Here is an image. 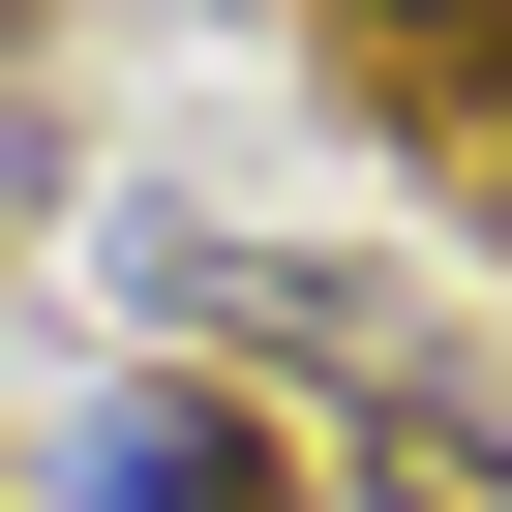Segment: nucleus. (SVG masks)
Here are the masks:
<instances>
[{
	"label": "nucleus",
	"instance_id": "obj_1",
	"mask_svg": "<svg viewBox=\"0 0 512 512\" xmlns=\"http://www.w3.org/2000/svg\"><path fill=\"white\" fill-rule=\"evenodd\" d=\"M61 512H302V452L241 422V392H181V362H121L61 422Z\"/></svg>",
	"mask_w": 512,
	"mask_h": 512
},
{
	"label": "nucleus",
	"instance_id": "obj_2",
	"mask_svg": "<svg viewBox=\"0 0 512 512\" xmlns=\"http://www.w3.org/2000/svg\"><path fill=\"white\" fill-rule=\"evenodd\" d=\"M332 61H362V91H422L452 151L512 121V31H482V0H332Z\"/></svg>",
	"mask_w": 512,
	"mask_h": 512
}]
</instances>
